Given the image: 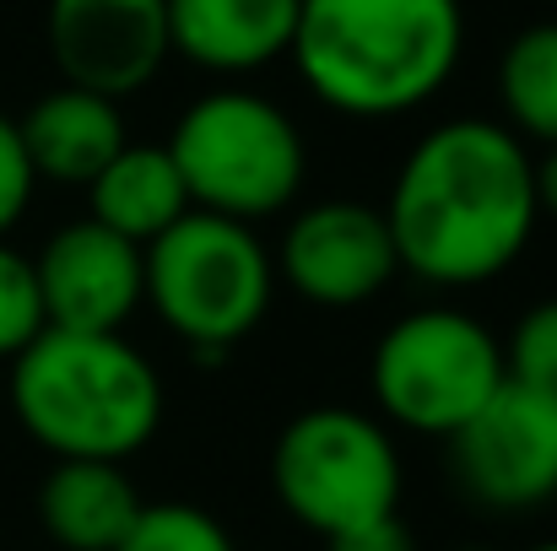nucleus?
<instances>
[{
    "mask_svg": "<svg viewBox=\"0 0 557 551\" xmlns=\"http://www.w3.org/2000/svg\"><path fill=\"white\" fill-rule=\"evenodd\" d=\"M114 551H238L216 514L195 503H141L136 525Z\"/></svg>",
    "mask_w": 557,
    "mask_h": 551,
    "instance_id": "f3484780",
    "label": "nucleus"
},
{
    "mask_svg": "<svg viewBox=\"0 0 557 551\" xmlns=\"http://www.w3.org/2000/svg\"><path fill=\"white\" fill-rule=\"evenodd\" d=\"M298 5L304 0H169V43L211 76H249L293 49Z\"/></svg>",
    "mask_w": 557,
    "mask_h": 551,
    "instance_id": "f8f14e48",
    "label": "nucleus"
},
{
    "mask_svg": "<svg viewBox=\"0 0 557 551\" xmlns=\"http://www.w3.org/2000/svg\"><path fill=\"white\" fill-rule=\"evenodd\" d=\"M460 49V0H304L287 54L325 109L395 120L449 87Z\"/></svg>",
    "mask_w": 557,
    "mask_h": 551,
    "instance_id": "f03ea898",
    "label": "nucleus"
},
{
    "mask_svg": "<svg viewBox=\"0 0 557 551\" xmlns=\"http://www.w3.org/2000/svg\"><path fill=\"white\" fill-rule=\"evenodd\" d=\"M44 330L49 325H44V298H38L33 254H22V249H11L0 238V363L27 352Z\"/></svg>",
    "mask_w": 557,
    "mask_h": 551,
    "instance_id": "a211bd4d",
    "label": "nucleus"
},
{
    "mask_svg": "<svg viewBox=\"0 0 557 551\" xmlns=\"http://www.w3.org/2000/svg\"><path fill=\"white\" fill-rule=\"evenodd\" d=\"M504 378L536 389L557 400V298L536 303L520 314V325L509 330V347H504Z\"/></svg>",
    "mask_w": 557,
    "mask_h": 551,
    "instance_id": "6ab92c4d",
    "label": "nucleus"
},
{
    "mask_svg": "<svg viewBox=\"0 0 557 551\" xmlns=\"http://www.w3.org/2000/svg\"><path fill=\"white\" fill-rule=\"evenodd\" d=\"M369 378L384 422L422 438H449L504 384V341L476 314L428 303L379 336Z\"/></svg>",
    "mask_w": 557,
    "mask_h": 551,
    "instance_id": "0eeeda50",
    "label": "nucleus"
},
{
    "mask_svg": "<svg viewBox=\"0 0 557 551\" xmlns=\"http://www.w3.org/2000/svg\"><path fill=\"white\" fill-rule=\"evenodd\" d=\"M460 551H493V547H460Z\"/></svg>",
    "mask_w": 557,
    "mask_h": 551,
    "instance_id": "b1692460",
    "label": "nucleus"
},
{
    "mask_svg": "<svg viewBox=\"0 0 557 551\" xmlns=\"http://www.w3.org/2000/svg\"><path fill=\"white\" fill-rule=\"evenodd\" d=\"M16 130H22V147H27V163H33L38 179L82 184V189L98 179L120 158V147L131 141L114 98H98V92L65 87V82L54 92H44L16 120Z\"/></svg>",
    "mask_w": 557,
    "mask_h": 551,
    "instance_id": "ddd939ff",
    "label": "nucleus"
},
{
    "mask_svg": "<svg viewBox=\"0 0 557 551\" xmlns=\"http://www.w3.org/2000/svg\"><path fill=\"white\" fill-rule=\"evenodd\" d=\"M33 189H38V174H33V163H27L22 130H16L11 114H0V238L27 216Z\"/></svg>",
    "mask_w": 557,
    "mask_h": 551,
    "instance_id": "aec40b11",
    "label": "nucleus"
},
{
    "mask_svg": "<svg viewBox=\"0 0 557 551\" xmlns=\"http://www.w3.org/2000/svg\"><path fill=\"white\" fill-rule=\"evenodd\" d=\"M531 184H536V211L557 222V147H542V158H531Z\"/></svg>",
    "mask_w": 557,
    "mask_h": 551,
    "instance_id": "4be33fe9",
    "label": "nucleus"
},
{
    "mask_svg": "<svg viewBox=\"0 0 557 551\" xmlns=\"http://www.w3.org/2000/svg\"><path fill=\"white\" fill-rule=\"evenodd\" d=\"M444 443L460 492L493 514H525L557 498V400L515 378H504Z\"/></svg>",
    "mask_w": 557,
    "mask_h": 551,
    "instance_id": "6e6552de",
    "label": "nucleus"
},
{
    "mask_svg": "<svg viewBox=\"0 0 557 551\" xmlns=\"http://www.w3.org/2000/svg\"><path fill=\"white\" fill-rule=\"evenodd\" d=\"M276 276L314 309H363L395 276V238L369 200H314L287 222Z\"/></svg>",
    "mask_w": 557,
    "mask_h": 551,
    "instance_id": "1a4fd4ad",
    "label": "nucleus"
},
{
    "mask_svg": "<svg viewBox=\"0 0 557 551\" xmlns=\"http://www.w3.org/2000/svg\"><path fill=\"white\" fill-rule=\"evenodd\" d=\"M11 411L54 460H131L163 427V378L125 336L44 330L11 358Z\"/></svg>",
    "mask_w": 557,
    "mask_h": 551,
    "instance_id": "7ed1b4c3",
    "label": "nucleus"
},
{
    "mask_svg": "<svg viewBox=\"0 0 557 551\" xmlns=\"http://www.w3.org/2000/svg\"><path fill=\"white\" fill-rule=\"evenodd\" d=\"M44 325L82 336H120L125 320L147 303V254L114 227L82 216L60 227L33 254Z\"/></svg>",
    "mask_w": 557,
    "mask_h": 551,
    "instance_id": "9b49d317",
    "label": "nucleus"
},
{
    "mask_svg": "<svg viewBox=\"0 0 557 551\" xmlns=\"http://www.w3.org/2000/svg\"><path fill=\"white\" fill-rule=\"evenodd\" d=\"M531 551H557V541H542V547H531Z\"/></svg>",
    "mask_w": 557,
    "mask_h": 551,
    "instance_id": "5701e85b",
    "label": "nucleus"
},
{
    "mask_svg": "<svg viewBox=\"0 0 557 551\" xmlns=\"http://www.w3.org/2000/svg\"><path fill=\"white\" fill-rule=\"evenodd\" d=\"M163 147L195 211L233 216L249 227L287 211L309 174V152L287 109L249 87L200 92Z\"/></svg>",
    "mask_w": 557,
    "mask_h": 551,
    "instance_id": "39448f33",
    "label": "nucleus"
},
{
    "mask_svg": "<svg viewBox=\"0 0 557 551\" xmlns=\"http://www.w3.org/2000/svg\"><path fill=\"white\" fill-rule=\"evenodd\" d=\"M44 33L60 82L114 103L141 92L174 54L169 0H49Z\"/></svg>",
    "mask_w": 557,
    "mask_h": 551,
    "instance_id": "9d476101",
    "label": "nucleus"
},
{
    "mask_svg": "<svg viewBox=\"0 0 557 551\" xmlns=\"http://www.w3.org/2000/svg\"><path fill=\"white\" fill-rule=\"evenodd\" d=\"M498 103L520 141L557 147V22H531L498 60Z\"/></svg>",
    "mask_w": 557,
    "mask_h": 551,
    "instance_id": "dca6fc26",
    "label": "nucleus"
},
{
    "mask_svg": "<svg viewBox=\"0 0 557 551\" xmlns=\"http://www.w3.org/2000/svg\"><path fill=\"white\" fill-rule=\"evenodd\" d=\"M147 303L200 363L255 336L276 292V260L249 222L189 211L147 249Z\"/></svg>",
    "mask_w": 557,
    "mask_h": 551,
    "instance_id": "20e7f679",
    "label": "nucleus"
},
{
    "mask_svg": "<svg viewBox=\"0 0 557 551\" xmlns=\"http://www.w3.org/2000/svg\"><path fill=\"white\" fill-rule=\"evenodd\" d=\"M189 211L195 205H189V189L180 179V168H174V158H169V147H136V141H125L120 158L87 184V216L103 222V227H114L120 238H131L141 249L152 238H163Z\"/></svg>",
    "mask_w": 557,
    "mask_h": 551,
    "instance_id": "2eb2a0df",
    "label": "nucleus"
},
{
    "mask_svg": "<svg viewBox=\"0 0 557 551\" xmlns=\"http://www.w3.org/2000/svg\"><path fill=\"white\" fill-rule=\"evenodd\" d=\"M136 514L141 492L114 460H60L38 487V519L60 551H114Z\"/></svg>",
    "mask_w": 557,
    "mask_h": 551,
    "instance_id": "4468645a",
    "label": "nucleus"
},
{
    "mask_svg": "<svg viewBox=\"0 0 557 551\" xmlns=\"http://www.w3.org/2000/svg\"><path fill=\"white\" fill-rule=\"evenodd\" d=\"M379 211L400 271L428 287H482L525 254L542 222L531 147L504 120L433 125L400 158Z\"/></svg>",
    "mask_w": 557,
    "mask_h": 551,
    "instance_id": "f257e3e1",
    "label": "nucleus"
},
{
    "mask_svg": "<svg viewBox=\"0 0 557 551\" xmlns=\"http://www.w3.org/2000/svg\"><path fill=\"white\" fill-rule=\"evenodd\" d=\"M325 551H417V541H411L400 514H384V519H369V525H352V530L331 536Z\"/></svg>",
    "mask_w": 557,
    "mask_h": 551,
    "instance_id": "412c9836",
    "label": "nucleus"
},
{
    "mask_svg": "<svg viewBox=\"0 0 557 551\" xmlns=\"http://www.w3.org/2000/svg\"><path fill=\"white\" fill-rule=\"evenodd\" d=\"M276 503L314 536H342L400 509V454L384 422L352 405L298 411L271 449Z\"/></svg>",
    "mask_w": 557,
    "mask_h": 551,
    "instance_id": "423d86ee",
    "label": "nucleus"
}]
</instances>
